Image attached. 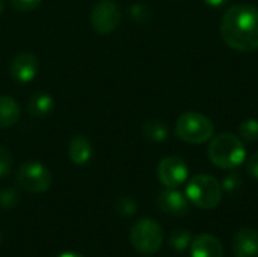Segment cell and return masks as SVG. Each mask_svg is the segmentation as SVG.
<instances>
[{"label":"cell","instance_id":"8","mask_svg":"<svg viewBox=\"0 0 258 257\" xmlns=\"http://www.w3.org/2000/svg\"><path fill=\"white\" fill-rule=\"evenodd\" d=\"M189 176L187 164L178 156L163 158L157 167L159 182L166 188H178L181 186Z\"/></svg>","mask_w":258,"mask_h":257},{"label":"cell","instance_id":"9","mask_svg":"<svg viewBox=\"0 0 258 257\" xmlns=\"http://www.w3.org/2000/svg\"><path fill=\"white\" fill-rule=\"evenodd\" d=\"M38 74V58L30 52H20L11 62V76L18 83H29Z\"/></svg>","mask_w":258,"mask_h":257},{"label":"cell","instance_id":"21","mask_svg":"<svg viewBox=\"0 0 258 257\" xmlns=\"http://www.w3.org/2000/svg\"><path fill=\"white\" fill-rule=\"evenodd\" d=\"M12 155L8 148L0 145V179L6 177L12 170Z\"/></svg>","mask_w":258,"mask_h":257},{"label":"cell","instance_id":"13","mask_svg":"<svg viewBox=\"0 0 258 257\" xmlns=\"http://www.w3.org/2000/svg\"><path fill=\"white\" fill-rule=\"evenodd\" d=\"M68 156L71 162L76 165H85L91 161L92 158V144L88 138L77 135L70 141L68 145Z\"/></svg>","mask_w":258,"mask_h":257},{"label":"cell","instance_id":"22","mask_svg":"<svg viewBox=\"0 0 258 257\" xmlns=\"http://www.w3.org/2000/svg\"><path fill=\"white\" fill-rule=\"evenodd\" d=\"M116 211L122 217H132L136 212V203L128 197H122L116 201Z\"/></svg>","mask_w":258,"mask_h":257},{"label":"cell","instance_id":"3","mask_svg":"<svg viewBox=\"0 0 258 257\" xmlns=\"http://www.w3.org/2000/svg\"><path fill=\"white\" fill-rule=\"evenodd\" d=\"M187 200L204 211L215 209L222 201V185L210 174H197L192 177L186 188Z\"/></svg>","mask_w":258,"mask_h":257},{"label":"cell","instance_id":"6","mask_svg":"<svg viewBox=\"0 0 258 257\" xmlns=\"http://www.w3.org/2000/svg\"><path fill=\"white\" fill-rule=\"evenodd\" d=\"M17 185L29 194H42L51 185L50 171L39 162H26L17 171Z\"/></svg>","mask_w":258,"mask_h":257},{"label":"cell","instance_id":"23","mask_svg":"<svg viewBox=\"0 0 258 257\" xmlns=\"http://www.w3.org/2000/svg\"><path fill=\"white\" fill-rule=\"evenodd\" d=\"M130 15L132 18H135L136 21L139 23H144V21H148L150 17H151V11L148 9V6L145 5H141V3H136L130 8Z\"/></svg>","mask_w":258,"mask_h":257},{"label":"cell","instance_id":"17","mask_svg":"<svg viewBox=\"0 0 258 257\" xmlns=\"http://www.w3.org/2000/svg\"><path fill=\"white\" fill-rule=\"evenodd\" d=\"M190 241H192L190 232L189 230H183V229L174 230L171 233V236H169V245L175 251H184L190 245Z\"/></svg>","mask_w":258,"mask_h":257},{"label":"cell","instance_id":"25","mask_svg":"<svg viewBox=\"0 0 258 257\" xmlns=\"http://www.w3.org/2000/svg\"><path fill=\"white\" fill-rule=\"evenodd\" d=\"M246 171L251 177L257 179L258 180V151H255L254 155H251L248 158V162H246Z\"/></svg>","mask_w":258,"mask_h":257},{"label":"cell","instance_id":"24","mask_svg":"<svg viewBox=\"0 0 258 257\" xmlns=\"http://www.w3.org/2000/svg\"><path fill=\"white\" fill-rule=\"evenodd\" d=\"M9 3L18 12H30L39 6L41 0H9Z\"/></svg>","mask_w":258,"mask_h":257},{"label":"cell","instance_id":"11","mask_svg":"<svg viewBox=\"0 0 258 257\" xmlns=\"http://www.w3.org/2000/svg\"><path fill=\"white\" fill-rule=\"evenodd\" d=\"M236 257H258V232L251 227L240 229L233 239Z\"/></svg>","mask_w":258,"mask_h":257},{"label":"cell","instance_id":"27","mask_svg":"<svg viewBox=\"0 0 258 257\" xmlns=\"http://www.w3.org/2000/svg\"><path fill=\"white\" fill-rule=\"evenodd\" d=\"M57 257H83V256H80V254H77V253H70V251H67V253L59 254Z\"/></svg>","mask_w":258,"mask_h":257},{"label":"cell","instance_id":"19","mask_svg":"<svg viewBox=\"0 0 258 257\" xmlns=\"http://www.w3.org/2000/svg\"><path fill=\"white\" fill-rule=\"evenodd\" d=\"M222 191L228 192V194H234L237 192L242 185H243V179L239 173H230L228 176H225V179L222 180Z\"/></svg>","mask_w":258,"mask_h":257},{"label":"cell","instance_id":"1","mask_svg":"<svg viewBox=\"0 0 258 257\" xmlns=\"http://www.w3.org/2000/svg\"><path fill=\"white\" fill-rule=\"evenodd\" d=\"M221 35L225 44L237 52L258 48V8L248 3L230 6L221 21Z\"/></svg>","mask_w":258,"mask_h":257},{"label":"cell","instance_id":"4","mask_svg":"<svg viewBox=\"0 0 258 257\" xmlns=\"http://www.w3.org/2000/svg\"><path fill=\"white\" fill-rule=\"evenodd\" d=\"M177 136L187 144H204L215 135V126L210 118L200 112H184L175 123Z\"/></svg>","mask_w":258,"mask_h":257},{"label":"cell","instance_id":"14","mask_svg":"<svg viewBox=\"0 0 258 257\" xmlns=\"http://www.w3.org/2000/svg\"><path fill=\"white\" fill-rule=\"evenodd\" d=\"M21 115L20 105L9 95H0V129L14 126Z\"/></svg>","mask_w":258,"mask_h":257},{"label":"cell","instance_id":"16","mask_svg":"<svg viewBox=\"0 0 258 257\" xmlns=\"http://www.w3.org/2000/svg\"><path fill=\"white\" fill-rule=\"evenodd\" d=\"M142 135L145 139L160 142L168 138V126L160 120H148L142 126Z\"/></svg>","mask_w":258,"mask_h":257},{"label":"cell","instance_id":"20","mask_svg":"<svg viewBox=\"0 0 258 257\" xmlns=\"http://www.w3.org/2000/svg\"><path fill=\"white\" fill-rule=\"evenodd\" d=\"M20 203V194L17 189L12 188H5L0 192V206L3 209H12Z\"/></svg>","mask_w":258,"mask_h":257},{"label":"cell","instance_id":"26","mask_svg":"<svg viewBox=\"0 0 258 257\" xmlns=\"http://www.w3.org/2000/svg\"><path fill=\"white\" fill-rule=\"evenodd\" d=\"M206 5H209V6H212V8H219V6H222V5H225L227 3V0H203Z\"/></svg>","mask_w":258,"mask_h":257},{"label":"cell","instance_id":"7","mask_svg":"<svg viewBox=\"0 0 258 257\" xmlns=\"http://www.w3.org/2000/svg\"><path fill=\"white\" fill-rule=\"evenodd\" d=\"M121 21V8L113 0H100L91 12V26L100 35L113 32Z\"/></svg>","mask_w":258,"mask_h":257},{"label":"cell","instance_id":"5","mask_svg":"<svg viewBox=\"0 0 258 257\" xmlns=\"http://www.w3.org/2000/svg\"><path fill=\"white\" fill-rule=\"evenodd\" d=\"M130 241L139 253L154 254L163 244V229L156 220L142 218L132 227Z\"/></svg>","mask_w":258,"mask_h":257},{"label":"cell","instance_id":"28","mask_svg":"<svg viewBox=\"0 0 258 257\" xmlns=\"http://www.w3.org/2000/svg\"><path fill=\"white\" fill-rule=\"evenodd\" d=\"M2 11H3V2L0 0V14H2Z\"/></svg>","mask_w":258,"mask_h":257},{"label":"cell","instance_id":"2","mask_svg":"<svg viewBox=\"0 0 258 257\" xmlns=\"http://www.w3.org/2000/svg\"><path fill=\"white\" fill-rule=\"evenodd\" d=\"M207 156L213 165L222 170H234L246 159L243 141L233 133H221L210 139Z\"/></svg>","mask_w":258,"mask_h":257},{"label":"cell","instance_id":"12","mask_svg":"<svg viewBox=\"0 0 258 257\" xmlns=\"http://www.w3.org/2000/svg\"><path fill=\"white\" fill-rule=\"evenodd\" d=\"M192 257H224V248L221 241L209 233L198 235L190 244Z\"/></svg>","mask_w":258,"mask_h":257},{"label":"cell","instance_id":"10","mask_svg":"<svg viewBox=\"0 0 258 257\" xmlns=\"http://www.w3.org/2000/svg\"><path fill=\"white\" fill-rule=\"evenodd\" d=\"M157 206L162 212L172 217H183L189 212V200L175 188L162 191L157 197Z\"/></svg>","mask_w":258,"mask_h":257},{"label":"cell","instance_id":"15","mask_svg":"<svg viewBox=\"0 0 258 257\" xmlns=\"http://www.w3.org/2000/svg\"><path fill=\"white\" fill-rule=\"evenodd\" d=\"M54 108L53 97L47 92H36L30 97L27 103V112L32 117H45Z\"/></svg>","mask_w":258,"mask_h":257},{"label":"cell","instance_id":"18","mask_svg":"<svg viewBox=\"0 0 258 257\" xmlns=\"http://www.w3.org/2000/svg\"><path fill=\"white\" fill-rule=\"evenodd\" d=\"M239 135L242 139L248 141V142H255L258 141V121L254 118H248L245 120L240 126H239Z\"/></svg>","mask_w":258,"mask_h":257}]
</instances>
